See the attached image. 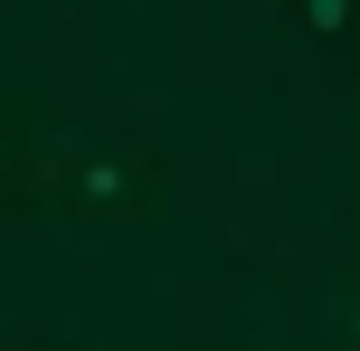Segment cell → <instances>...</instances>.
I'll return each mask as SVG.
<instances>
[{
    "label": "cell",
    "mask_w": 360,
    "mask_h": 351,
    "mask_svg": "<svg viewBox=\"0 0 360 351\" xmlns=\"http://www.w3.org/2000/svg\"><path fill=\"white\" fill-rule=\"evenodd\" d=\"M351 351H360V314H351Z\"/></svg>",
    "instance_id": "obj_2"
},
{
    "label": "cell",
    "mask_w": 360,
    "mask_h": 351,
    "mask_svg": "<svg viewBox=\"0 0 360 351\" xmlns=\"http://www.w3.org/2000/svg\"><path fill=\"white\" fill-rule=\"evenodd\" d=\"M304 19H313V29H342V19H351V0H304Z\"/></svg>",
    "instance_id": "obj_1"
}]
</instances>
